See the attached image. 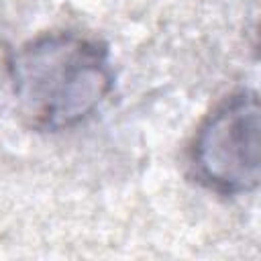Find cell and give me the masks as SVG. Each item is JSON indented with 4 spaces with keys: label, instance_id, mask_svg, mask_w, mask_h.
Instances as JSON below:
<instances>
[{
    "label": "cell",
    "instance_id": "cell-1",
    "mask_svg": "<svg viewBox=\"0 0 261 261\" xmlns=\"http://www.w3.org/2000/svg\"><path fill=\"white\" fill-rule=\"evenodd\" d=\"M114 84L108 51L77 33H47L12 53V98L35 130H63L90 118Z\"/></svg>",
    "mask_w": 261,
    "mask_h": 261
},
{
    "label": "cell",
    "instance_id": "cell-3",
    "mask_svg": "<svg viewBox=\"0 0 261 261\" xmlns=\"http://www.w3.org/2000/svg\"><path fill=\"white\" fill-rule=\"evenodd\" d=\"M12 96V53L0 43V110Z\"/></svg>",
    "mask_w": 261,
    "mask_h": 261
},
{
    "label": "cell",
    "instance_id": "cell-2",
    "mask_svg": "<svg viewBox=\"0 0 261 261\" xmlns=\"http://www.w3.org/2000/svg\"><path fill=\"white\" fill-rule=\"evenodd\" d=\"M192 165L196 177L224 196L257 190L261 179V108L255 90H241L200 124Z\"/></svg>",
    "mask_w": 261,
    "mask_h": 261
}]
</instances>
